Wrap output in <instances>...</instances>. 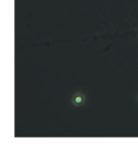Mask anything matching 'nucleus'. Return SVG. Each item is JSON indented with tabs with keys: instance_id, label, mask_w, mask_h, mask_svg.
<instances>
[{
	"instance_id": "obj_1",
	"label": "nucleus",
	"mask_w": 138,
	"mask_h": 147,
	"mask_svg": "<svg viewBox=\"0 0 138 147\" xmlns=\"http://www.w3.org/2000/svg\"><path fill=\"white\" fill-rule=\"evenodd\" d=\"M84 102H85V96L80 92H77L72 97V104L75 106H80L84 104Z\"/></svg>"
},
{
	"instance_id": "obj_2",
	"label": "nucleus",
	"mask_w": 138,
	"mask_h": 147,
	"mask_svg": "<svg viewBox=\"0 0 138 147\" xmlns=\"http://www.w3.org/2000/svg\"><path fill=\"white\" fill-rule=\"evenodd\" d=\"M137 101H138V96H137Z\"/></svg>"
}]
</instances>
